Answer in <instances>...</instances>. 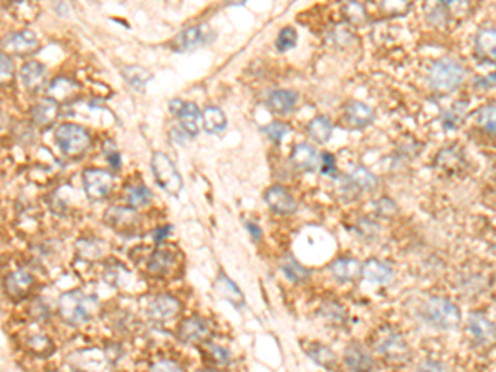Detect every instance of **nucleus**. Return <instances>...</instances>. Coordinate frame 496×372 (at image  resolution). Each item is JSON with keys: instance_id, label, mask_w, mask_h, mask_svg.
<instances>
[{"instance_id": "obj_11", "label": "nucleus", "mask_w": 496, "mask_h": 372, "mask_svg": "<svg viewBox=\"0 0 496 372\" xmlns=\"http://www.w3.org/2000/svg\"><path fill=\"white\" fill-rule=\"evenodd\" d=\"M207 27L200 25V27H189V29L182 30L181 34L177 35L176 38L172 40L174 49L177 51H189L197 49V46L204 45L209 40V35H207Z\"/></svg>"}, {"instance_id": "obj_41", "label": "nucleus", "mask_w": 496, "mask_h": 372, "mask_svg": "<svg viewBox=\"0 0 496 372\" xmlns=\"http://www.w3.org/2000/svg\"><path fill=\"white\" fill-rule=\"evenodd\" d=\"M344 14H346V17L351 21L352 23H357V22H363L364 15H366V12H364V7L361 5V3H348L346 7H344Z\"/></svg>"}, {"instance_id": "obj_49", "label": "nucleus", "mask_w": 496, "mask_h": 372, "mask_svg": "<svg viewBox=\"0 0 496 372\" xmlns=\"http://www.w3.org/2000/svg\"><path fill=\"white\" fill-rule=\"evenodd\" d=\"M198 372H204V371H198Z\"/></svg>"}, {"instance_id": "obj_43", "label": "nucleus", "mask_w": 496, "mask_h": 372, "mask_svg": "<svg viewBox=\"0 0 496 372\" xmlns=\"http://www.w3.org/2000/svg\"><path fill=\"white\" fill-rule=\"evenodd\" d=\"M321 171L323 174H328V176H335L336 174V161L335 156L329 152H324L321 156Z\"/></svg>"}, {"instance_id": "obj_34", "label": "nucleus", "mask_w": 496, "mask_h": 372, "mask_svg": "<svg viewBox=\"0 0 496 372\" xmlns=\"http://www.w3.org/2000/svg\"><path fill=\"white\" fill-rule=\"evenodd\" d=\"M174 256L168 250H157L149 260V271L164 273L172 265Z\"/></svg>"}, {"instance_id": "obj_5", "label": "nucleus", "mask_w": 496, "mask_h": 372, "mask_svg": "<svg viewBox=\"0 0 496 372\" xmlns=\"http://www.w3.org/2000/svg\"><path fill=\"white\" fill-rule=\"evenodd\" d=\"M376 347L380 354L386 358L387 362L392 364H404L408 361V347L406 341H404L402 336L399 332L392 331V330H386V331H380L377 334V341H376Z\"/></svg>"}, {"instance_id": "obj_26", "label": "nucleus", "mask_w": 496, "mask_h": 372, "mask_svg": "<svg viewBox=\"0 0 496 372\" xmlns=\"http://www.w3.org/2000/svg\"><path fill=\"white\" fill-rule=\"evenodd\" d=\"M217 288H218V291H220V295L224 296L225 300H229L230 303L235 304L237 308L244 306L245 300H244V295H242L240 288H238L237 284L233 283L227 275H225V273H220V275H218Z\"/></svg>"}, {"instance_id": "obj_7", "label": "nucleus", "mask_w": 496, "mask_h": 372, "mask_svg": "<svg viewBox=\"0 0 496 372\" xmlns=\"http://www.w3.org/2000/svg\"><path fill=\"white\" fill-rule=\"evenodd\" d=\"M427 316L440 328H455L460 323V311L454 303L443 298H432L426 306Z\"/></svg>"}, {"instance_id": "obj_12", "label": "nucleus", "mask_w": 496, "mask_h": 372, "mask_svg": "<svg viewBox=\"0 0 496 372\" xmlns=\"http://www.w3.org/2000/svg\"><path fill=\"white\" fill-rule=\"evenodd\" d=\"M179 310H181V303L176 298L169 295H161L151 302L148 313L156 321H168L177 315Z\"/></svg>"}, {"instance_id": "obj_50", "label": "nucleus", "mask_w": 496, "mask_h": 372, "mask_svg": "<svg viewBox=\"0 0 496 372\" xmlns=\"http://www.w3.org/2000/svg\"><path fill=\"white\" fill-rule=\"evenodd\" d=\"M53 372H57V371H53Z\"/></svg>"}, {"instance_id": "obj_28", "label": "nucleus", "mask_w": 496, "mask_h": 372, "mask_svg": "<svg viewBox=\"0 0 496 372\" xmlns=\"http://www.w3.org/2000/svg\"><path fill=\"white\" fill-rule=\"evenodd\" d=\"M308 133L316 142L324 144V142H328L329 137H331L332 133L331 121H329L326 116H316L315 120H311V122L308 124Z\"/></svg>"}, {"instance_id": "obj_13", "label": "nucleus", "mask_w": 496, "mask_h": 372, "mask_svg": "<svg viewBox=\"0 0 496 372\" xmlns=\"http://www.w3.org/2000/svg\"><path fill=\"white\" fill-rule=\"evenodd\" d=\"M58 114H60L58 103L50 100V98L38 101L37 105L34 106V109H31L34 122L40 126V128H50V126L57 121Z\"/></svg>"}, {"instance_id": "obj_46", "label": "nucleus", "mask_w": 496, "mask_h": 372, "mask_svg": "<svg viewBox=\"0 0 496 372\" xmlns=\"http://www.w3.org/2000/svg\"><path fill=\"white\" fill-rule=\"evenodd\" d=\"M377 211H379L380 213H384V215H389V213L395 211V205L392 204L389 199H382L379 204H377Z\"/></svg>"}, {"instance_id": "obj_39", "label": "nucleus", "mask_w": 496, "mask_h": 372, "mask_svg": "<svg viewBox=\"0 0 496 372\" xmlns=\"http://www.w3.org/2000/svg\"><path fill=\"white\" fill-rule=\"evenodd\" d=\"M321 315L324 316L328 323H343L344 321V311L339 304L331 303V304H324L323 310H321Z\"/></svg>"}, {"instance_id": "obj_1", "label": "nucleus", "mask_w": 496, "mask_h": 372, "mask_svg": "<svg viewBox=\"0 0 496 372\" xmlns=\"http://www.w3.org/2000/svg\"><path fill=\"white\" fill-rule=\"evenodd\" d=\"M96 308V300L78 290L63 293L58 302L60 316L68 324H83L90 321Z\"/></svg>"}, {"instance_id": "obj_37", "label": "nucleus", "mask_w": 496, "mask_h": 372, "mask_svg": "<svg viewBox=\"0 0 496 372\" xmlns=\"http://www.w3.org/2000/svg\"><path fill=\"white\" fill-rule=\"evenodd\" d=\"M288 131H289V126L285 124V122H280V121L272 122V124L265 126L263 128V133L267 134L270 140L275 141V142H280L281 140H283V137L288 134Z\"/></svg>"}, {"instance_id": "obj_23", "label": "nucleus", "mask_w": 496, "mask_h": 372, "mask_svg": "<svg viewBox=\"0 0 496 372\" xmlns=\"http://www.w3.org/2000/svg\"><path fill=\"white\" fill-rule=\"evenodd\" d=\"M331 271L339 282H352L359 273H363V268L354 258H339L331 265Z\"/></svg>"}, {"instance_id": "obj_9", "label": "nucleus", "mask_w": 496, "mask_h": 372, "mask_svg": "<svg viewBox=\"0 0 496 372\" xmlns=\"http://www.w3.org/2000/svg\"><path fill=\"white\" fill-rule=\"evenodd\" d=\"M177 336L182 343L200 344L205 343L210 338V330L204 319L187 318L179 324Z\"/></svg>"}, {"instance_id": "obj_47", "label": "nucleus", "mask_w": 496, "mask_h": 372, "mask_svg": "<svg viewBox=\"0 0 496 372\" xmlns=\"http://www.w3.org/2000/svg\"><path fill=\"white\" fill-rule=\"evenodd\" d=\"M245 225H247V230L250 233H252V239L253 240L258 241V240L261 239V230H260V227H258L257 224H253V222H247V224H245Z\"/></svg>"}, {"instance_id": "obj_35", "label": "nucleus", "mask_w": 496, "mask_h": 372, "mask_svg": "<svg viewBox=\"0 0 496 372\" xmlns=\"http://www.w3.org/2000/svg\"><path fill=\"white\" fill-rule=\"evenodd\" d=\"M151 199H153V194L146 185H134L128 191V202L133 207H142V205H148Z\"/></svg>"}, {"instance_id": "obj_36", "label": "nucleus", "mask_w": 496, "mask_h": 372, "mask_svg": "<svg viewBox=\"0 0 496 372\" xmlns=\"http://www.w3.org/2000/svg\"><path fill=\"white\" fill-rule=\"evenodd\" d=\"M296 42H298L296 30L291 29V27H285V29L280 30V34H278L275 45L280 51H287L289 49H293V46L296 45Z\"/></svg>"}, {"instance_id": "obj_3", "label": "nucleus", "mask_w": 496, "mask_h": 372, "mask_svg": "<svg viewBox=\"0 0 496 372\" xmlns=\"http://www.w3.org/2000/svg\"><path fill=\"white\" fill-rule=\"evenodd\" d=\"M151 169H153L154 179L159 184L162 191H166L170 196L177 197L182 191V177L174 165V162L166 156L164 152H154L151 159Z\"/></svg>"}, {"instance_id": "obj_25", "label": "nucleus", "mask_w": 496, "mask_h": 372, "mask_svg": "<svg viewBox=\"0 0 496 372\" xmlns=\"http://www.w3.org/2000/svg\"><path fill=\"white\" fill-rule=\"evenodd\" d=\"M363 276L371 283H389L392 278V270L379 260H369L363 267Z\"/></svg>"}, {"instance_id": "obj_2", "label": "nucleus", "mask_w": 496, "mask_h": 372, "mask_svg": "<svg viewBox=\"0 0 496 372\" xmlns=\"http://www.w3.org/2000/svg\"><path fill=\"white\" fill-rule=\"evenodd\" d=\"M60 149L65 156L68 157H79L90 149L91 140L90 134L83 126L73 124V122H65L60 124L57 133H55Z\"/></svg>"}, {"instance_id": "obj_21", "label": "nucleus", "mask_w": 496, "mask_h": 372, "mask_svg": "<svg viewBox=\"0 0 496 372\" xmlns=\"http://www.w3.org/2000/svg\"><path fill=\"white\" fill-rule=\"evenodd\" d=\"M346 364L356 372H371L372 366H374L371 356H369L367 351L363 349L359 344H351V346L348 347Z\"/></svg>"}, {"instance_id": "obj_29", "label": "nucleus", "mask_w": 496, "mask_h": 372, "mask_svg": "<svg viewBox=\"0 0 496 372\" xmlns=\"http://www.w3.org/2000/svg\"><path fill=\"white\" fill-rule=\"evenodd\" d=\"M121 73H122V77H125V80L136 90H142L151 80H153V75H151L148 70L141 68V66H136V65L125 66Z\"/></svg>"}, {"instance_id": "obj_10", "label": "nucleus", "mask_w": 496, "mask_h": 372, "mask_svg": "<svg viewBox=\"0 0 496 372\" xmlns=\"http://www.w3.org/2000/svg\"><path fill=\"white\" fill-rule=\"evenodd\" d=\"M265 202L273 212L280 213V215H288L296 211V200L295 197L289 194L287 189L281 185H273L265 192Z\"/></svg>"}, {"instance_id": "obj_45", "label": "nucleus", "mask_w": 496, "mask_h": 372, "mask_svg": "<svg viewBox=\"0 0 496 372\" xmlns=\"http://www.w3.org/2000/svg\"><path fill=\"white\" fill-rule=\"evenodd\" d=\"M12 75H14V63H12L9 55L2 53V81L5 83L7 80H10Z\"/></svg>"}, {"instance_id": "obj_6", "label": "nucleus", "mask_w": 496, "mask_h": 372, "mask_svg": "<svg viewBox=\"0 0 496 372\" xmlns=\"http://www.w3.org/2000/svg\"><path fill=\"white\" fill-rule=\"evenodd\" d=\"M114 176L105 169H88L83 174V185L91 200H101L111 192Z\"/></svg>"}, {"instance_id": "obj_24", "label": "nucleus", "mask_w": 496, "mask_h": 372, "mask_svg": "<svg viewBox=\"0 0 496 372\" xmlns=\"http://www.w3.org/2000/svg\"><path fill=\"white\" fill-rule=\"evenodd\" d=\"M202 124L209 134H220L227 128V118L225 113L217 106H209L202 113Z\"/></svg>"}, {"instance_id": "obj_30", "label": "nucleus", "mask_w": 496, "mask_h": 372, "mask_svg": "<svg viewBox=\"0 0 496 372\" xmlns=\"http://www.w3.org/2000/svg\"><path fill=\"white\" fill-rule=\"evenodd\" d=\"M106 220L109 222V225L113 227H131L134 225V222L138 220L136 212L131 211V209L125 207H113L106 212Z\"/></svg>"}, {"instance_id": "obj_42", "label": "nucleus", "mask_w": 496, "mask_h": 372, "mask_svg": "<svg viewBox=\"0 0 496 372\" xmlns=\"http://www.w3.org/2000/svg\"><path fill=\"white\" fill-rule=\"evenodd\" d=\"M149 372H184V369L174 361H159L153 364Z\"/></svg>"}, {"instance_id": "obj_20", "label": "nucleus", "mask_w": 496, "mask_h": 372, "mask_svg": "<svg viewBox=\"0 0 496 372\" xmlns=\"http://www.w3.org/2000/svg\"><path fill=\"white\" fill-rule=\"evenodd\" d=\"M179 120H181L182 128L190 137H196L200 131V111L194 103H184L182 109L179 111Z\"/></svg>"}, {"instance_id": "obj_22", "label": "nucleus", "mask_w": 496, "mask_h": 372, "mask_svg": "<svg viewBox=\"0 0 496 372\" xmlns=\"http://www.w3.org/2000/svg\"><path fill=\"white\" fill-rule=\"evenodd\" d=\"M296 101H298V94L295 91L289 90H276L268 96L270 109L280 114L289 113V111L295 108Z\"/></svg>"}, {"instance_id": "obj_40", "label": "nucleus", "mask_w": 496, "mask_h": 372, "mask_svg": "<svg viewBox=\"0 0 496 372\" xmlns=\"http://www.w3.org/2000/svg\"><path fill=\"white\" fill-rule=\"evenodd\" d=\"M209 356L217 366H225V364H229L230 359H232V354H230L229 349H225V347L222 346H216V344H210L209 346Z\"/></svg>"}, {"instance_id": "obj_33", "label": "nucleus", "mask_w": 496, "mask_h": 372, "mask_svg": "<svg viewBox=\"0 0 496 372\" xmlns=\"http://www.w3.org/2000/svg\"><path fill=\"white\" fill-rule=\"evenodd\" d=\"M351 181L352 184L357 185L361 189H366V191H371L377 185V179L374 174L367 171L366 168H356L354 171L351 172Z\"/></svg>"}, {"instance_id": "obj_15", "label": "nucleus", "mask_w": 496, "mask_h": 372, "mask_svg": "<svg viewBox=\"0 0 496 372\" xmlns=\"http://www.w3.org/2000/svg\"><path fill=\"white\" fill-rule=\"evenodd\" d=\"M31 284H34V278H31L29 273L17 270L10 273V275L5 278V291L9 293V296H12V298L18 300L27 296V293L30 291Z\"/></svg>"}, {"instance_id": "obj_31", "label": "nucleus", "mask_w": 496, "mask_h": 372, "mask_svg": "<svg viewBox=\"0 0 496 372\" xmlns=\"http://www.w3.org/2000/svg\"><path fill=\"white\" fill-rule=\"evenodd\" d=\"M308 356L313 359V361L319 364V366L324 367H331L332 364L336 362V356L329 347L323 346V344H309V347L306 349Z\"/></svg>"}, {"instance_id": "obj_32", "label": "nucleus", "mask_w": 496, "mask_h": 372, "mask_svg": "<svg viewBox=\"0 0 496 372\" xmlns=\"http://www.w3.org/2000/svg\"><path fill=\"white\" fill-rule=\"evenodd\" d=\"M281 271L285 273V276L293 283H301L309 276V271L303 265H300L295 258H287L281 263Z\"/></svg>"}, {"instance_id": "obj_18", "label": "nucleus", "mask_w": 496, "mask_h": 372, "mask_svg": "<svg viewBox=\"0 0 496 372\" xmlns=\"http://www.w3.org/2000/svg\"><path fill=\"white\" fill-rule=\"evenodd\" d=\"M374 120V111L366 103L352 101L346 108V121L352 128H364Z\"/></svg>"}, {"instance_id": "obj_14", "label": "nucleus", "mask_w": 496, "mask_h": 372, "mask_svg": "<svg viewBox=\"0 0 496 372\" xmlns=\"http://www.w3.org/2000/svg\"><path fill=\"white\" fill-rule=\"evenodd\" d=\"M291 161L301 171H315L317 162H319V156L317 151L308 142H301L296 144L291 151Z\"/></svg>"}, {"instance_id": "obj_44", "label": "nucleus", "mask_w": 496, "mask_h": 372, "mask_svg": "<svg viewBox=\"0 0 496 372\" xmlns=\"http://www.w3.org/2000/svg\"><path fill=\"white\" fill-rule=\"evenodd\" d=\"M419 372H450V371H448L447 366H443L442 362L430 361V359H427V361H423L422 364H420Z\"/></svg>"}, {"instance_id": "obj_8", "label": "nucleus", "mask_w": 496, "mask_h": 372, "mask_svg": "<svg viewBox=\"0 0 496 372\" xmlns=\"http://www.w3.org/2000/svg\"><path fill=\"white\" fill-rule=\"evenodd\" d=\"M38 49V38L34 31L30 30H20L12 31V34L3 37L2 40V50L3 53H14V55H29L34 53Z\"/></svg>"}, {"instance_id": "obj_19", "label": "nucleus", "mask_w": 496, "mask_h": 372, "mask_svg": "<svg viewBox=\"0 0 496 372\" xmlns=\"http://www.w3.org/2000/svg\"><path fill=\"white\" fill-rule=\"evenodd\" d=\"M468 331L480 343H491L495 339V328L483 315L473 313L468 319Z\"/></svg>"}, {"instance_id": "obj_17", "label": "nucleus", "mask_w": 496, "mask_h": 372, "mask_svg": "<svg viewBox=\"0 0 496 372\" xmlns=\"http://www.w3.org/2000/svg\"><path fill=\"white\" fill-rule=\"evenodd\" d=\"M45 75H47L45 65H42V63L35 60L27 62L25 65L22 66V70H20V77H22L23 85H25V88L30 91H37L40 86L43 85V81H45Z\"/></svg>"}, {"instance_id": "obj_27", "label": "nucleus", "mask_w": 496, "mask_h": 372, "mask_svg": "<svg viewBox=\"0 0 496 372\" xmlns=\"http://www.w3.org/2000/svg\"><path fill=\"white\" fill-rule=\"evenodd\" d=\"M478 53L486 60L496 63V30H483L476 37Z\"/></svg>"}, {"instance_id": "obj_4", "label": "nucleus", "mask_w": 496, "mask_h": 372, "mask_svg": "<svg viewBox=\"0 0 496 372\" xmlns=\"http://www.w3.org/2000/svg\"><path fill=\"white\" fill-rule=\"evenodd\" d=\"M430 85L434 86L436 91H447L455 90L460 86V83L465 78V70L458 65V63L450 60V58H442L430 68Z\"/></svg>"}, {"instance_id": "obj_16", "label": "nucleus", "mask_w": 496, "mask_h": 372, "mask_svg": "<svg viewBox=\"0 0 496 372\" xmlns=\"http://www.w3.org/2000/svg\"><path fill=\"white\" fill-rule=\"evenodd\" d=\"M78 91H79L78 83L68 80V78H57V80L50 83L49 98L57 103H66L73 100V98L78 94Z\"/></svg>"}, {"instance_id": "obj_48", "label": "nucleus", "mask_w": 496, "mask_h": 372, "mask_svg": "<svg viewBox=\"0 0 496 372\" xmlns=\"http://www.w3.org/2000/svg\"><path fill=\"white\" fill-rule=\"evenodd\" d=\"M169 230H170V228H169V227H162V228H157V230H156V232H154V239H156V241H157V243H161V241H162V240H164V239H166V237H168V233H169Z\"/></svg>"}, {"instance_id": "obj_38", "label": "nucleus", "mask_w": 496, "mask_h": 372, "mask_svg": "<svg viewBox=\"0 0 496 372\" xmlns=\"http://www.w3.org/2000/svg\"><path fill=\"white\" fill-rule=\"evenodd\" d=\"M478 121L488 131L496 133V106H486L485 109L480 111Z\"/></svg>"}]
</instances>
